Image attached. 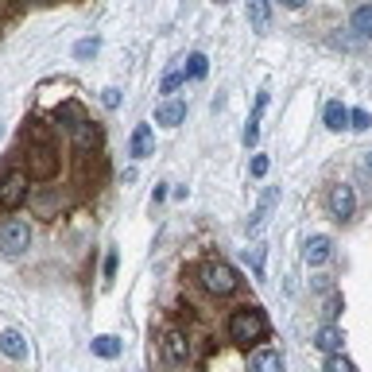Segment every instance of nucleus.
<instances>
[{
    "mask_svg": "<svg viewBox=\"0 0 372 372\" xmlns=\"http://www.w3.org/2000/svg\"><path fill=\"white\" fill-rule=\"evenodd\" d=\"M202 287L210 291V295H217V299H225V295H233L237 287H241V276H237L229 264H221V260H210V264H202Z\"/></svg>",
    "mask_w": 372,
    "mask_h": 372,
    "instance_id": "nucleus-2",
    "label": "nucleus"
},
{
    "mask_svg": "<svg viewBox=\"0 0 372 372\" xmlns=\"http://www.w3.org/2000/svg\"><path fill=\"white\" fill-rule=\"evenodd\" d=\"M276 198H279V190H268L260 198V206H256V214H252V221H248V233H256V229L268 221V214H272V206H276Z\"/></svg>",
    "mask_w": 372,
    "mask_h": 372,
    "instance_id": "nucleus-14",
    "label": "nucleus"
},
{
    "mask_svg": "<svg viewBox=\"0 0 372 372\" xmlns=\"http://www.w3.org/2000/svg\"><path fill=\"white\" fill-rule=\"evenodd\" d=\"M186 120V101H163L155 109V124H167V128H175V124Z\"/></svg>",
    "mask_w": 372,
    "mask_h": 372,
    "instance_id": "nucleus-10",
    "label": "nucleus"
},
{
    "mask_svg": "<svg viewBox=\"0 0 372 372\" xmlns=\"http://www.w3.org/2000/svg\"><path fill=\"white\" fill-rule=\"evenodd\" d=\"M349 124H353L357 132H365V128H372V117H368L365 109H353V113H349Z\"/></svg>",
    "mask_w": 372,
    "mask_h": 372,
    "instance_id": "nucleus-23",
    "label": "nucleus"
},
{
    "mask_svg": "<svg viewBox=\"0 0 372 372\" xmlns=\"http://www.w3.org/2000/svg\"><path fill=\"white\" fill-rule=\"evenodd\" d=\"M268 16H272V8L268 4H264V0H252V4H248V20H252L256 24V28H268Z\"/></svg>",
    "mask_w": 372,
    "mask_h": 372,
    "instance_id": "nucleus-20",
    "label": "nucleus"
},
{
    "mask_svg": "<svg viewBox=\"0 0 372 372\" xmlns=\"http://www.w3.org/2000/svg\"><path fill=\"white\" fill-rule=\"evenodd\" d=\"M0 353H4V357H12V361H24L28 345H24V338L16 330H4V334H0Z\"/></svg>",
    "mask_w": 372,
    "mask_h": 372,
    "instance_id": "nucleus-13",
    "label": "nucleus"
},
{
    "mask_svg": "<svg viewBox=\"0 0 372 372\" xmlns=\"http://www.w3.org/2000/svg\"><path fill=\"white\" fill-rule=\"evenodd\" d=\"M163 353H167L171 365H182V361L190 357V341H186V334L182 330H167L163 334Z\"/></svg>",
    "mask_w": 372,
    "mask_h": 372,
    "instance_id": "nucleus-7",
    "label": "nucleus"
},
{
    "mask_svg": "<svg viewBox=\"0 0 372 372\" xmlns=\"http://www.w3.org/2000/svg\"><path fill=\"white\" fill-rule=\"evenodd\" d=\"M113 272H117V256H113V252H109V260H105V276H109V279H113Z\"/></svg>",
    "mask_w": 372,
    "mask_h": 372,
    "instance_id": "nucleus-30",
    "label": "nucleus"
},
{
    "mask_svg": "<svg viewBox=\"0 0 372 372\" xmlns=\"http://www.w3.org/2000/svg\"><path fill=\"white\" fill-rule=\"evenodd\" d=\"M330 252H334L330 237H310V241H306V264H314V268L330 260Z\"/></svg>",
    "mask_w": 372,
    "mask_h": 372,
    "instance_id": "nucleus-11",
    "label": "nucleus"
},
{
    "mask_svg": "<svg viewBox=\"0 0 372 372\" xmlns=\"http://www.w3.org/2000/svg\"><path fill=\"white\" fill-rule=\"evenodd\" d=\"M93 353H97V357H105V361H113L120 353V341L109 338V334H101V338H93Z\"/></svg>",
    "mask_w": 372,
    "mask_h": 372,
    "instance_id": "nucleus-18",
    "label": "nucleus"
},
{
    "mask_svg": "<svg viewBox=\"0 0 372 372\" xmlns=\"http://www.w3.org/2000/svg\"><path fill=\"white\" fill-rule=\"evenodd\" d=\"M152 148H155L152 124H136V132H132V140H128V155L132 159H148V155H152Z\"/></svg>",
    "mask_w": 372,
    "mask_h": 372,
    "instance_id": "nucleus-8",
    "label": "nucleus"
},
{
    "mask_svg": "<svg viewBox=\"0 0 372 372\" xmlns=\"http://www.w3.org/2000/svg\"><path fill=\"white\" fill-rule=\"evenodd\" d=\"M248 260H252L256 272H264V248H252V252H248Z\"/></svg>",
    "mask_w": 372,
    "mask_h": 372,
    "instance_id": "nucleus-26",
    "label": "nucleus"
},
{
    "mask_svg": "<svg viewBox=\"0 0 372 372\" xmlns=\"http://www.w3.org/2000/svg\"><path fill=\"white\" fill-rule=\"evenodd\" d=\"M264 334H268V318H264L256 306H241L233 318H229V338H233V341H241V345H248V341H260Z\"/></svg>",
    "mask_w": 372,
    "mask_h": 372,
    "instance_id": "nucleus-1",
    "label": "nucleus"
},
{
    "mask_svg": "<svg viewBox=\"0 0 372 372\" xmlns=\"http://www.w3.org/2000/svg\"><path fill=\"white\" fill-rule=\"evenodd\" d=\"M338 310H341V295H334L330 303H326V310H322V314H326V318H334V314H338Z\"/></svg>",
    "mask_w": 372,
    "mask_h": 372,
    "instance_id": "nucleus-28",
    "label": "nucleus"
},
{
    "mask_svg": "<svg viewBox=\"0 0 372 372\" xmlns=\"http://www.w3.org/2000/svg\"><path fill=\"white\" fill-rule=\"evenodd\" d=\"M186 62H190V66H186V70H182V74H186V78H206V70H210V62H206V55H190V58H186Z\"/></svg>",
    "mask_w": 372,
    "mask_h": 372,
    "instance_id": "nucleus-21",
    "label": "nucleus"
},
{
    "mask_svg": "<svg viewBox=\"0 0 372 372\" xmlns=\"http://www.w3.org/2000/svg\"><path fill=\"white\" fill-rule=\"evenodd\" d=\"M353 210H357V194H353V186L338 182L330 190V214L338 221H345V217H353Z\"/></svg>",
    "mask_w": 372,
    "mask_h": 372,
    "instance_id": "nucleus-6",
    "label": "nucleus"
},
{
    "mask_svg": "<svg viewBox=\"0 0 372 372\" xmlns=\"http://www.w3.org/2000/svg\"><path fill=\"white\" fill-rule=\"evenodd\" d=\"M105 105H109V109H117V105H120V90H105Z\"/></svg>",
    "mask_w": 372,
    "mask_h": 372,
    "instance_id": "nucleus-29",
    "label": "nucleus"
},
{
    "mask_svg": "<svg viewBox=\"0 0 372 372\" xmlns=\"http://www.w3.org/2000/svg\"><path fill=\"white\" fill-rule=\"evenodd\" d=\"M353 31H357L361 39H372V4L353 8Z\"/></svg>",
    "mask_w": 372,
    "mask_h": 372,
    "instance_id": "nucleus-15",
    "label": "nucleus"
},
{
    "mask_svg": "<svg viewBox=\"0 0 372 372\" xmlns=\"http://www.w3.org/2000/svg\"><path fill=\"white\" fill-rule=\"evenodd\" d=\"M31 244V225L28 221H4L0 225V252L4 256H20Z\"/></svg>",
    "mask_w": 372,
    "mask_h": 372,
    "instance_id": "nucleus-3",
    "label": "nucleus"
},
{
    "mask_svg": "<svg viewBox=\"0 0 372 372\" xmlns=\"http://www.w3.org/2000/svg\"><path fill=\"white\" fill-rule=\"evenodd\" d=\"M58 171V155L51 144H39L31 148V179H51V175Z\"/></svg>",
    "mask_w": 372,
    "mask_h": 372,
    "instance_id": "nucleus-5",
    "label": "nucleus"
},
{
    "mask_svg": "<svg viewBox=\"0 0 372 372\" xmlns=\"http://www.w3.org/2000/svg\"><path fill=\"white\" fill-rule=\"evenodd\" d=\"M182 82H186V74H167V78H163V86H159V90H163V93H175V90H179Z\"/></svg>",
    "mask_w": 372,
    "mask_h": 372,
    "instance_id": "nucleus-24",
    "label": "nucleus"
},
{
    "mask_svg": "<svg viewBox=\"0 0 372 372\" xmlns=\"http://www.w3.org/2000/svg\"><path fill=\"white\" fill-rule=\"evenodd\" d=\"M24 198H28V175H24V171H12L4 182H0V206H4V210H16V206H24Z\"/></svg>",
    "mask_w": 372,
    "mask_h": 372,
    "instance_id": "nucleus-4",
    "label": "nucleus"
},
{
    "mask_svg": "<svg viewBox=\"0 0 372 372\" xmlns=\"http://www.w3.org/2000/svg\"><path fill=\"white\" fill-rule=\"evenodd\" d=\"M252 175H256V179H264V175H268V155H256L252 159Z\"/></svg>",
    "mask_w": 372,
    "mask_h": 372,
    "instance_id": "nucleus-25",
    "label": "nucleus"
},
{
    "mask_svg": "<svg viewBox=\"0 0 372 372\" xmlns=\"http://www.w3.org/2000/svg\"><path fill=\"white\" fill-rule=\"evenodd\" d=\"M368 167H372V152H368Z\"/></svg>",
    "mask_w": 372,
    "mask_h": 372,
    "instance_id": "nucleus-31",
    "label": "nucleus"
},
{
    "mask_svg": "<svg viewBox=\"0 0 372 372\" xmlns=\"http://www.w3.org/2000/svg\"><path fill=\"white\" fill-rule=\"evenodd\" d=\"M264 105H268V93H260L256 97V113H252V120H248V128H244V144H256V136H260V113H264Z\"/></svg>",
    "mask_w": 372,
    "mask_h": 372,
    "instance_id": "nucleus-19",
    "label": "nucleus"
},
{
    "mask_svg": "<svg viewBox=\"0 0 372 372\" xmlns=\"http://www.w3.org/2000/svg\"><path fill=\"white\" fill-rule=\"evenodd\" d=\"M322 372H357V368H353V361H345L341 353H338V357H326Z\"/></svg>",
    "mask_w": 372,
    "mask_h": 372,
    "instance_id": "nucleus-22",
    "label": "nucleus"
},
{
    "mask_svg": "<svg viewBox=\"0 0 372 372\" xmlns=\"http://www.w3.org/2000/svg\"><path fill=\"white\" fill-rule=\"evenodd\" d=\"M314 345H318L322 353H330V357H338V353H341V345H345V338H341V330H338V326H322V330L314 334Z\"/></svg>",
    "mask_w": 372,
    "mask_h": 372,
    "instance_id": "nucleus-9",
    "label": "nucleus"
},
{
    "mask_svg": "<svg viewBox=\"0 0 372 372\" xmlns=\"http://www.w3.org/2000/svg\"><path fill=\"white\" fill-rule=\"evenodd\" d=\"M93 144H97V128H93L90 120H82V124L74 128V148H78V152H90Z\"/></svg>",
    "mask_w": 372,
    "mask_h": 372,
    "instance_id": "nucleus-17",
    "label": "nucleus"
},
{
    "mask_svg": "<svg viewBox=\"0 0 372 372\" xmlns=\"http://www.w3.org/2000/svg\"><path fill=\"white\" fill-rule=\"evenodd\" d=\"M252 372H283V357L276 349H256L252 353Z\"/></svg>",
    "mask_w": 372,
    "mask_h": 372,
    "instance_id": "nucleus-12",
    "label": "nucleus"
},
{
    "mask_svg": "<svg viewBox=\"0 0 372 372\" xmlns=\"http://www.w3.org/2000/svg\"><path fill=\"white\" fill-rule=\"evenodd\" d=\"M345 124H349V109H345L341 101H330V105H326V128L341 132Z\"/></svg>",
    "mask_w": 372,
    "mask_h": 372,
    "instance_id": "nucleus-16",
    "label": "nucleus"
},
{
    "mask_svg": "<svg viewBox=\"0 0 372 372\" xmlns=\"http://www.w3.org/2000/svg\"><path fill=\"white\" fill-rule=\"evenodd\" d=\"M93 51H97V43H93V39H82V43H78V58L93 55Z\"/></svg>",
    "mask_w": 372,
    "mask_h": 372,
    "instance_id": "nucleus-27",
    "label": "nucleus"
}]
</instances>
